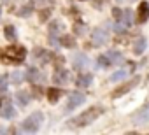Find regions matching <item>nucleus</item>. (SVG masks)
<instances>
[{"label":"nucleus","instance_id":"nucleus-1","mask_svg":"<svg viewBox=\"0 0 149 135\" xmlns=\"http://www.w3.org/2000/svg\"><path fill=\"white\" fill-rule=\"evenodd\" d=\"M25 54H26V49L23 46H11L0 53V60L6 63H21L25 60Z\"/></svg>","mask_w":149,"mask_h":135},{"label":"nucleus","instance_id":"nucleus-2","mask_svg":"<svg viewBox=\"0 0 149 135\" xmlns=\"http://www.w3.org/2000/svg\"><path fill=\"white\" fill-rule=\"evenodd\" d=\"M100 114H102V111H100V109L91 107V109L84 111L83 114H79L77 118L70 119V121H68V125H70V126H88V125H90L91 121H95Z\"/></svg>","mask_w":149,"mask_h":135},{"label":"nucleus","instance_id":"nucleus-3","mask_svg":"<svg viewBox=\"0 0 149 135\" xmlns=\"http://www.w3.org/2000/svg\"><path fill=\"white\" fill-rule=\"evenodd\" d=\"M42 119H44V116H42L40 112H35V114H32L30 118H26V119L21 123V130H23V132H30V133H33V132L39 130Z\"/></svg>","mask_w":149,"mask_h":135},{"label":"nucleus","instance_id":"nucleus-4","mask_svg":"<svg viewBox=\"0 0 149 135\" xmlns=\"http://www.w3.org/2000/svg\"><path fill=\"white\" fill-rule=\"evenodd\" d=\"M140 81V77L137 76L135 79H132V81H128V83H125V84H121V86H118L114 91H112V98H119V97H123V95H126L132 88H135L137 86V83Z\"/></svg>","mask_w":149,"mask_h":135},{"label":"nucleus","instance_id":"nucleus-5","mask_svg":"<svg viewBox=\"0 0 149 135\" xmlns=\"http://www.w3.org/2000/svg\"><path fill=\"white\" fill-rule=\"evenodd\" d=\"M91 40L93 44L97 46H102L109 40V33H107V28H95L93 33H91Z\"/></svg>","mask_w":149,"mask_h":135},{"label":"nucleus","instance_id":"nucleus-6","mask_svg":"<svg viewBox=\"0 0 149 135\" xmlns=\"http://www.w3.org/2000/svg\"><path fill=\"white\" fill-rule=\"evenodd\" d=\"M83 102H84V97H83L81 93H70V95H68V102H67V109L72 111V109L79 107Z\"/></svg>","mask_w":149,"mask_h":135},{"label":"nucleus","instance_id":"nucleus-7","mask_svg":"<svg viewBox=\"0 0 149 135\" xmlns=\"http://www.w3.org/2000/svg\"><path fill=\"white\" fill-rule=\"evenodd\" d=\"M147 19H149V4L147 2H140L139 14H137V21L139 23H146Z\"/></svg>","mask_w":149,"mask_h":135},{"label":"nucleus","instance_id":"nucleus-8","mask_svg":"<svg viewBox=\"0 0 149 135\" xmlns=\"http://www.w3.org/2000/svg\"><path fill=\"white\" fill-rule=\"evenodd\" d=\"M14 114H16V111L9 105V102H4L2 107H0V116L6 119H11V118H14Z\"/></svg>","mask_w":149,"mask_h":135},{"label":"nucleus","instance_id":"nucleus-9","mask_svg":"<svg viewBox=\"0 0 149 135\" xmlns=\"http://www.w3.org/2000/svg\"><path fill=\"white\" fill-rule=\"evenodd\" d=\"M146 46H147V40L144 37H139L135 42H133V53L135 54H142L146 51Z\"/></svg>","mask_w":149,"mask_h":135},{"label":"nucleus","instance_id":"nucleus-10","mask_svg":"<svg viewBox=\"0 0 149 135\" xmlns=\"http://www.w3.org/2000/svg\"><path fill=\"white\" fill-rule=\"evenodd\" d=\"M67 79H68V72H65V69H58V70L54 72V76H53V81L58 83V84L67 83Z\"/></svg>","mask_w":149,"mask_h":135},{"label":"nucleus","instance_id":"nucleus-11","mask_svg":"<svg viewBox=\"0 0 149 135\" xmlns=\"http://www.w3.org/2000/svg\"><path fill=\"white\" fill-rule=\"evenodd\" d=\"M90 83H93V76L91 74H81L79 77H77V86H81V88H86V86H90Z\"/></svg>","mask_w":149,"mask_h":135},{"label":"nucleus","instance_id":"nucleus-12","mask_svg":"<svg viewBox=\"0 0 149 135\" xmlns=\"http://www.w3.org/2000/svg\"><path fill=\"white\" fill-rule=\"evenodd\" d=\"M61 95H63V91H61V90H54V88H53V90H49V91H47V98H49V102H51V104L58 102Z\"/></svg>","mask_w":149,"mask_h":135},{"label":"nucleus","instance_id":"nucleus-13","mask_svg":"<svg viewBox=\"0 0 149 135\" xmlns=\"http://www.w3.org/2000/svg\"><path fill=\"white\" fill-rule=\"evenodd\" d=\"M107 58L111 60V63H121V61H123V56H121V53H118V51H109V53H107Z\"/></svg>","mask_w":149,"mask_h":135},{"label":"nucleus","instance_id":"nucleus-14","mask_svg":"<svg viewBox=\"0 0 149 135\" xmlns=\"http://www.w3.org/2000/svg\"><path fill=\"white\" fill-rule=\"evenodd\" d=\"M16 100H18V104H19V105H26V104L30 102V97H28V93H26V91H19V93L16 95Z\"/></svg>","mask_w":149,"mask_h":135},{"label":"nucleus","instance_id":"nucleus-15","mask_svg":"<svg viewBox=\"0 0 149 135\" xmlns=\"http://www.w3.org/2000/svg\"><path fill=\"white\" fill-rule=\"evenodd\" d=\"M4 33H6V37H7L9 40H16V28H14L13 25H7L6 30H4Z\"/></svg>","mask_w":149,"mask_h":135},{"label":"nucleus","instance_id":"nucleus-16","mask_svg":"<svg viewBox=\"0 0 149 135\" xmlns=\"http://www.w3.org/2000/svg\"><path fill=\"white\" fill-rule=\"evenodd\" d=\"M60 40H61L60 44H61V46H65V47H74V46H76V42H74V39H72L70 35H63Z\"/></svg>","mask_w":149,"mask_h":135},{"label":"nucleus","instance_id":"nucleus-17","mask_svg":"<svg viewBox=\"0 0 149 135\" xmlns=\"http://www.w3.org/2000/svg\"><path fill=\"white\" fill-rule=\"evenodd\" d=\"M86 63H88V60H86L84 54H79V56L74 58V65H76V67H84Z\"/></svg>","mask_w":149,"mask_h":135},{"label":"nucleus","instance_id":"nucleus-18","mask_svg":"<svg viewBox=\"0 0 149 135\" xmlns=\"http://www.w3.org/2000/svg\"><path fill=\"white\" fill-rule=\"evenodd\" d=\"M126 70H118V72H114L112 76H111V81H121V79H125L126 77Z\"/></svg>","mask_w":149,"mask_h":135},{"label":"nucleus","instance_id":"nucleus-19","mask_svg":"<svg viewBox=\"0 0 149 135\" xmlns=\"http://www.w3.org/2000/svg\"><path fill=\"white\" fill-rule=\"evenodd\" d=\"M98 65H100V67H104V69H107V67L111 65V60L107 58V54H102V56L98 58Z\"/></svg>","mask_w":149,"mask_h":135},{"label":"nucleus","instance_id":"nucleus-20","mask_svg":"<svg viewBox=\"0 0 149 135\" xmlns=\"http://www.w3.org/2000/svg\"><path fill=\"white\" fill-rule=\"evenodd\" d=\"M39 77V72H37V69H28L26 70V79H30V81H35Z\"/></svg>","mask_w":149,"mask_h":135},{"label":"nucleus","instance_id":"nucleus-21","mask_svg":"<svg viewBox=\"0 0 149 135\" xmlns=\"http://www.w3.org/2000/svg\"><path fill=\"white\" fill-rule=\"evenodd\" d=\"M18 14H19L21 18H23V16H30V14H32V6H25V7H21Z\"/></svg>","mask_w":149,"mask_h":135},{"label":"nucleus","instance_id":"nucleus-22","mask_svg":"<svg viewBox=\"0 0 149 135\" xmlns=\"http://www.w3.org/2000/svg\"><path fill=\"white\" fill-rule=\"evenodd\" d=\"M132 19H133L132 11H130V9H128V11H125V13H123V21H125L126 25H130V23H132Z\"/></svg>","mask_w":149,"mask_h":135},{"label":"nucleus","instance_id":"nucleus-23","mask_svg":"<svg viewBox=\"0 0 149 135\" xmlns=\"http://www.w3.org/2000/svg\"><path fill=\"white\" fill-rule=\"evenodd\" d=\"M60 32V21H53L51 25H49V33H58Z\"/></svg>","mask_w":149,"mask_h":135},{"label":"nucleus","instance_id":"nucleus-24","mask_svg":"<svg viewBox=\"0 0 149 135\" xmlns=\"http://www.w3.org/2000/svg\"><path fill=\"white\" fill-rule=\"evenodd\" d=\"M137 119H139V121H147V119H149V107H147V109H144V111L137 116Z\"/></svg>","mask_w":149,"mask_h":135},{"label":"nucleus","instance_id":"nucleus-25","mask_svg":"<svg viewBox=\"0 0 149 135\" xmlns=\"http://www.w3.org/2000/svg\"><path fill=\"white\" fill-rule=\"evenodd\" d=\"M112 16H114L116 19H121V18H123V13H121V9H118V7H116V9H112Z\"/></svg>","mask_w":149,"mask_h":135},{"label":"nucleus","instance_id":"nucleus-26","mask_svg":"<svg viewBox=\"0 0 149 135\" xmlns=\"http://www.w3.org/2000/svg\"><path fill=\"white\" fill-rule=\"evenodd\" d=\"M11 79L14 81V84H18V83L21 81V74H19V72H14V74L11 76Z\"/></svg>","mask_w":149,"mask_h":135},{"label":"nucleus","instance_id":"nucleus-27","mask_svg":"<svg viewBox=\"0 0 149 135\" xmlns=\"http://www.w3.org/2000/svg\"><path fill=\"white\" fill-rule=\"evenodd\" d=\"M47 16H49V9H44V11L40 13V19L44 21V19H47Z\"/></svg>","mask_w":149,"mask_h":135},{"label":"nucleus","instance_id":"nucleus-28","mask_svg":"<svg viewBox=\"0 0 149 135\" xmlns=\"http://www.w3.org/2000/svg\"><path fill=\"white\" fill-rule=\"evenodd\" d=\"M114 30H116V32H123V30H125V23H118V25L114 26Z\"/></svg>","mask_w":149,"mask_h":135},{"label":"nucleus","instance_id":"nucleus-29","mask_svg":"<svg viewBox=\"0 0 149 135\" xmlns=\"http://www.w3.org/2000/svg\"><path fill=\"white\" fill-rule=\"evenodd\" d=\"M74 30H76V33H83L84 32V26L83 25H76V28H74Z\"/></svg>","mask_w":149,"mask_h":135},{"label":"nucleus","instance_id":"nucleus-30","mask_svg":"<svg viewBox=\"0 0 149 135\" xmlns=\"http://www.w3.org/2000/svg\"><path fill=\"white\" fill-rule=\"evenodd\" d=\"M6 81L7 77H0V90H6Z\"/></svg>","mask_w":149,"mask_h":135},{"label":"nucleus","instance_id":"nucleus-31","mask_svg":"<svg viewBox=\"0 0 149 135\" xmlns=\"http://www.w3.org/2000/svg\"><path fill=\"white\" fill-rule=\"evenodd\" d=\"M4 2H11V0H4Z\"/></svg>","mask_w":149,"mask_h":135},{"label":"nucleus","instance_id":"nucleus-32","mask_svg":"<svg viewBox=\"0 0 149 135\" xmlns=\"http://www.w3.org/2000/svg\"><path fill=\"white\" fill-rule=\"evenodd\" d=\"M118 2H123V0H118Z\"/></svg>","mask_w":149,"mask_h":135},{"label":"nucleus","instance_id":"nucleus-33","mask_svg":"<svg viewBox=\"0 0 149 135\" xmlns=\"http://www.w3.org/2000/svg\"><path fill=\"white\" fill-rule=\"evenodd\" d=\"M0 13H2V9H0Z\"/></svg>","mask_w":149,"mask_h":135}]
</instances>
